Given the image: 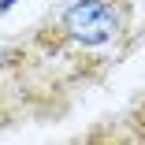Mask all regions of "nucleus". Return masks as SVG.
<instances>
[{
	"label": "nucleus",
	"mask_w": 145,
	"mask_h": 145,
	"mask_svg": "<svg viewBox=\"0 0 145 145\" xmlns=\"http://www.w3.org/2000/svg\"><path fill=\"white\" fill-rule=\"evenodd\" d=\"M63 30L78 45H104L115 34V15L108 0H78L63 11Z\"/></svg>",
	"instance_id": "1"
}]
</instances>
